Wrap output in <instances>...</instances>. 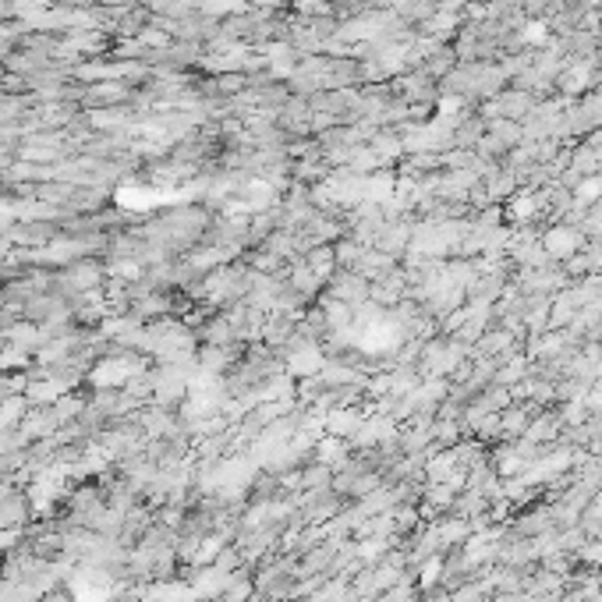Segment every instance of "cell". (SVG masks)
Wrapping results in <instances>:
<instances>
[{"label": "cell", "mask_w": 602, "mask_h": 602, "mask_svg": "<svg viewBox=\"0 0 602 602\" xmlns=\"http://www.w3.org/2000/svg\"><path fill=\"white\" fill-rule=\"evenodd\" d=\"M599 195H602V177H588V181H581V188H578V203H595Z\"/></svg>", "instance_id": "7a4b0ae2"}, {"label": "cell", "mask_w": 602, "mask_h": 602, "mask_svg": "<svg viewBox=\"0 0 602 602\" xmlns=\"http://www.w3.org/2000/svg\"><path fill=\"white\" fill-rule=\"evenodd\" d=\"M546 245H549V252H553V255H571V252L578 248V234H574V230H567V227L549 230V234H546Z\"/></svg>", "instance_id": "6da1fadb"}, {"label": "cell", "mask_w": 602, "mask_h": 602, "mask_svg": "<svg viewBox=\"0 0 602 602\" xmlns=\"http://www.w3.org/2000/svg\"><path fill=\"white\" fill-rule=\"evenodd\" d=\"M542 35H546V29H542L539 22H532V25L525 29V39H528V43H539V39H542Z\"/></svg>", "instance_id": "3957f363"}, {"label": "cell", "mask_w": 602, "mask_h": 602, "mask_svg": "<svg viewBox=\"0 0 602 602\" xmlns=\"http://www.w3.org/2000/svg\"><path fill=\"white\" fill-rule=\"evenodd\" d=\"M461 110V100L457 96H447L443 103H439V113H457Z\"/></svg>", "instance_id": "277c9868"}, {"label": "cell", "mask_w": 602, "mask_h": 602, "mask_svg": "<svg viewBox=\"0 0 602 602\" xmlns=\"http://www.w3.org/2000/svg\"><path fill=\"white\" fill-rule=\"evenodd\" d=\"M514 213H517V220H525V213L532 216V203H528V198H521V203L514 206Z\"/></svg>", "instance_id": "5b68a950"}]
</instances>
